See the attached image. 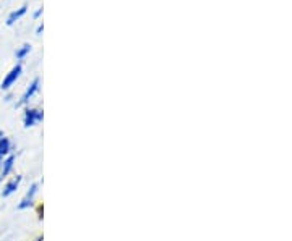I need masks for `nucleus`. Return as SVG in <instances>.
I'll use <instances>...</instances> for the list:
<instances>
[{
  "mask_svg": "<svg viewBox=\"0 0 292 241\" xmlns=\"http://www.w3.org/2000/svg\"><path fill=\"white\" fill-rule=\"evenodd\" d=\"M44 120V112L41 109H26L23 115V126L33 128Z\"/></svg>",
  "mask_w": 292,
  "mask_h": 241,
  "instance_id": "f257e3e1",
  "label": "nucleus"
},
{
  "mask_svg": "<svg viewBox=\"0 0 292 241\" xmlns=\"http://www.w3.org/2000/svg\"><path fill=\"white\" fill-rule=\"evenodd\" d=\"M21 73H23V66H21V63H16V65L13 66V68L7 73V76L3 78L2 85H0V88H2V91H8V89L12 88V86L15 85V83L20 80Z\"/></svg>",
  "mask_w": 292,
  "mask_h": 241,
  "instance_id": "f03ea898",
  "label": "nucleus"
},
{
  "mask_svg": "<svg viewBox=\"0 0 292 241\" xmlns=\"http://www.w3.org/2000/svg\"><path fill=\"white\" fill-rule=\"evenodd\" d=\"M39 86H41V80H39V78H35V80H33L31 85L26 88L25 94H23V96H21L20 102L16 104V105H18V107H21V105H25V104L30 102V100H31L33 97H35V94L39 91Z\"/></svg>",
  "mask_w": 292,
  "mask_h": 241,
  "instance_id": "7ed1b4c3",
  "label": "nucleus"
},
{
  "mask_svg": "<svg viewBox=\"0 0 292 241\" xmlns=\"http://www.w3.org/2000/svg\"><path fill=\"white\" fill-rule=\"evenodd\" d=\"M37 188H39L37 183H33L31 184L30 191L25 194V198L21 199V203L18 204V211H25V209H28V207H31L33 204H35V198H36V194H37Z\"/></svg>",
  "mask_w": 292,
  "mask_h": 241,
  "instance_id": "20e7f679",
  "label": "nucleus"
},
{
  "mask_svg": "<svg viewBox=\"0 0 292 241\" xmlns=\"http://www.w3.org/2000/svg\"><path fill=\"white\" fill-rule=\"evenodd\" d=\"M20 183H21V177L20 175H16L10 181H7V184H5L3 189H2V196H3V198H8V196H12L16 191V189H18Z\"/></svg>",
  "mask_w": 292,
  "mask_h": 241,
  "instance_id": "39448f33",
  "label": "nucleus"
},
{
  "mask_svg": "<svg viewBox=\"0 0 292 241\" xmlns=\"http://www.w3.org/2000/svg\"><path fill=\"white\" fill-rule=\"evenodd\" d=\"M26 10H28L26 5H23V7H20L18 10H13V12L10 13L8 18H7V26H13V25L16 23V21L23 18V16L26 15Z\"/></svg>",
  "mask_w": 292,
  "mask_h": 241,
  "instance_id": "423d86ee",
  "label": "nucleus"
},
{
  "mask_svg": "<svg viewBox=\"0 0 292 241\" xmlns=\"http://www.w3.org/2000/svg\"><path fill=\"white\" fill-rule=\"evenodd\" d=\"M13 165H15V155H8L7 159L3 160L2 167H0V169H2V178L7 177L8 173L13 170Z\"/></svg>",
  "mask_w": 292,
  "mask_h": 241,
  "instance_id": "0eeeda50",
  "label": "nucleus"
},
{
  "mask_svg": "<svg viewBox=\"0 0 292 241\" xmlns=\"http://www.w3.org/2000/svg\"><path fill=\"white\" fill-rule=\"evenodd\" d=\"M10 149H12V143L7 136H3L0 139V157H5L10 154Z\"/></svg>",
  "mask_w": 292,
  "mask_h": 241,
  "instance_id": "6e6552de",
  "label": "nucleus"
},
{
  "mask_svg": "<svg viewBox=\"0 0 292 241\" xmlns=\"http://www.w3.org/2000/svg\"><path fill=\"white\" fill-rule=\"evenodd\" d=\"M30 52H31V44H23V46L15 52V55L18 60H23L26 59V55H30Z\"/></svg>",
  "mask_w": 292,
  "mask_h": 241,
  "instance_id": "1a4fd4ad",
  "label": "nucleus"
},
{
  "mask_svg": "<svg viewBox=\"0 0 292 241\" xmlns=\"http://www.w3.org/2000/svg\"><path fill=\"white\" fill-rule=\"evenodd\" d=\"M42 13H44V10H42V8H37L36 12H35V15H33V16H35V20H37L39 16H41Z\"/></svg>",
  "mask_w": 292,
  "mask_h": 241,
  "instance_id": "9d476101",
  "label": "nucleus"
},
{
  "mask_svg": "<svg viewBox=\"0 0 292 241\" xmlns=\"http://www.w3.org/2000/svg\"><path fill=\"white\" fill-rule=\"evenodd\" d=\"M44 31V25L41 23V25H39L37 28H36V36H41V32Z\"/></svg>",
  "mask_w": 292,
  "mask_h": 241,
  "instance_id": "9b49d317",
  "label": "nucleus"
},
{
  "mask_svg": "<svg viewBox=\"0 0 292 241\" xmlns=\"http://www.w3.org/2000/svg\"><path fill=\"white\" fill-rule=\"evenodd\" d=\"M2 164H3V157H0V167H2Z\"/></svg>",
  "mask_w": 292,
  "mask_h": 241,
  "instance_id": "f8f14e48",
  "label": "nucleus"
},
{
  "mask_svg": "<svg viewBox=\"0 0 292 241\" xmlns=\"http://www.w3.org/2000/svg\"><path fill=\"white\" fill-rule=\"evenodd\" d=\"M3 136H5V134H3V133H2V131H0V139H2V138H3Z\"/></svg>",
  "mask_w": 292,
  "mask_h": 241,
  "instance_id": "ddd939ff",
  "label": "nucleus"
},
{
  "mask_svg": "<svg viewBox=\"0 0 292 241\" xmlns=\"http://www.w3.org/2000/svg\"><path fill=\"white\" fill-rule=\"evenodd\" d=\"M2 180H3V178H2V177H0V183H2Z\"/></svg>",
  "mask_w": 292,
  "mask_h": 241,
  "instance_id": "4468645a",
  "label": "nucleus"
}]
</instances>
